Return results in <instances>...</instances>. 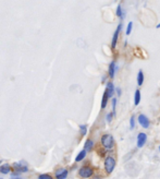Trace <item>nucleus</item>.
<instances>
[{
	"instance_id": "2",
	"label": "nucleus",
	"mask_w": 160,
	"mask_h": 179,
	"mask_svg": "<svg viewBox=\"0 0 160 179\" xmlns=\"http://www.w3.org/2000/svg\"><path fill=\"white\" fill-rule=\"evenodd\" d=\"M117 166V158L113 156V154L107 155L103 159V169L107 175H111L113 173Z\"/></svg>"
},
{
	"instance_id": "14",
	"label": "nucleus",
	"mask_w": 160,
	"mask_h": 179,
	"mask_svg": "<svg viewBox=\"0 0 160 179\" xmlns=\"http://www.w3.org/2000/svg\"><path fill=\"white\" fill-rule=\"evenodd\" d=\"M86 155H87V151L82 150L80 153L76 155V157H75V162H76V163H80V162H82L83 159L86 157Z\"/></svg>"
},
{
	"instance_id": "26",
	"label": "nucleus",
	"mask_w": 160,
	"mask_h": 179,
	"mask_svg": "<svg viewBox=\"0 0 160 179\" xmlns=\"http://www.w3.org/2000/svg\"><path fill=\"white\" fill-rule=\"evenodd\" d=\"M106 79H107V75H103V79H101V82H105V81H106Z\"/></svg>"
},
{
	"instance_id": "11",
	"label": "nucleus",
	"mask_w": 160,
	"mask_h": 179,
	"mask_svg": "<svg viewBox=\"0 0 160 179\" xmlns=\"http://www.w3.org/2000/svg\"><path fill=\"white\" fill-rule=\"evenodd\" d=\"M94 146H95V143L92 139H87L85 141V144H84V150L87 151V152H90V151L93 150Z\"/></svg>"
},
{
	"instance_id": "23",
	"label": "nucleus",
	"mask_w": 160,
	"mask_h": 179,
	"mask_svg": "<svg viewBox=\"0 0 160 179\" xmlns=\"http://www.w3.org/2000/svg\"><path fill=\"white\" fill-rule=\"evenodd\" d=\"M38 179H54V178L48 174H43V175H39Z\"/></svg>"
},
{
	"instance_id": "4",
	"label": "nucleus",
	"mask_w": 160,
	"mask_h": 179,
	"mask_svg": "<svg viewBox=\"0 0 160 179\" xmlns=\"http://www.w3.org/2000/svg\"><path fill=\"white\" fill-rule=\"evenodd\" d=\"M121 30H122V24L119 23L118 24V27L116 29L113 33V36H112V39H111V48L114 49L118 44V41H119V36H120V33H121Z\"/></svg>"
},
{
	"instance_id": "19",
	"label": "nucleus",
	"mask_w": 160,
	"mask_h": 179,
	"mask_svg": "<svg viewBox=\"0 0 160 179\" xmlns=\"http://www.w3.org/2000/svg\"><path fill=\"white\" fill-rule=\"evenodd\" d=\"M80 133L82 137H84V135H86V133H87V126L86 125H81L80 126Z\"/></svg>"
},
{
	"instance_id": "30",
	"label": "nucleus",
	"mask_w": 160,
	"mask_h": 179,
	"mask_svg": "<svg viewBox=\"0 0 160 179\" xmlns=\"http://www.w3.org/2000/svg\"><path fill=\"white\" fill-rule=\"evenodd\" d=\"M0 179H2V178H0Z\"/></svg>"
},
{
	"instance_id": "1",
	"label": "nucleus",
	"mask_w": 160,
	"mask_h": 179,
	"mask_svg": "<svg viewBox=\"0 0 160 179\" xmlns=\"http://www.w3.org/2000/svg\"><path fill=\"white\" fill-rule=\"evenodd\" d=\"M100 144L101 148L103 150H106L107 152H110V151H113L116 148V141H114V138L110 133H103L100 137Z\"/></svg>"
},
{
	"instance_id": "7",
	"label": "nucleus",
	"mask_w": 160,
	"mask_h": 179,
	"mask_svg": "<svg viewBox=\"0 0 160 179\" xmlns=\"http://www.w3.org/2000/svg\"><path fill=\"white\" fill-rule=\"evenodd\" d=\"M106 93L107 95H108L109 98H113L114 97V93H116V86H114V84L111 82V81H109V82H107L106 83Z\"/></svg>"
},
{
	"instance_id": "8",
	"label": "nucleus",
	"mask_w": 160,
	"mask_h": 179,
	"mask_svg": "<svg viewBox=\"0 0 160 179\" xmlns=\"http://www.w3.org/2000/svg\"><path fill=\"white\" fill-rule=\"evenodd\" d=\"M116 71H117V63L116 60H112L110 63H109L108 67V75L110 79H114L116 78Z\"/></svg>"
},
{
	"instance_id": "18",
	"label": "nucleus",
	"mask_w": 160,
	"mask_h": 179,
	"mask_svg": "<svg viewBox=\"0 0 160 179\" xmlns=\"http://www.w3.org/2000/svg\"><path fill=\"white\" fill-rule=\"evenodd\" d=\"M117 103H118V98L117 97H113L111 99V113L116 116V107H117Z\"/></svg>"
},
{
	"instance_id": "3",
	"label": "nucleus",
	"mask_w": 160,
	"mask_h": 179,
	"mask_svg": "<svg viewBox=\"0 0 160 179\" xmlns=\"http://www.w3.org/2000/svg\"><path fill=\"white\" fill-rule=\"evenodd\" d=\"M78 176L82 179H89L95 176V169L90 165H83L78 169Z\"/></svg>"
},
{
	"instance_id": "24",
	"label": "nucleus",
	"mask_w": 160,
	"mask_h": 179,
	"mask_svg": "<svg viewBox=\"0 0 160 179\" xmlns=\"http://www.w3.org/2000/svg\"><path fill=\"white\" fill-rule=\"evenodd\" d=\"M116 93L118 96H121L122 95V88H116Z\"/></svg>"
},
{
	"instance_id": "10",
	"label": "nucleus",
	"mask_w": 160,
	"mask_h": 179,
	"mask_svg": "<svg viewBox=\"0 0 160 179\" xmlns=\"http://www.w3.org/2000/svg\"><path fill=\"white\" fill-rule=\"evenodd\" d=\"M13 168L16 173H26L29 170V167L26 166L25 163H14Z\"/></svg>"
},
{
	"instance_id": "13",
	"label": "nucleus",
	"mask_w": 160,
	"mask_h": 179,
	"mask_svg": "<svg viewBox=\"0 0 160 179\" xmlns=\"http://www.w3.org/2000/svg\"><path fill=\"white\" fill-rule=\"evenodd\" d=\"M141 99H142V94H141V91L137 88L134 93V105L135 106H138L141 103Z\"/></svg>"
},
{
	"instance_id": "12",
	"label": "nucleus",
	"mask_w": 160,
	"mask_h": 179,
	"mask_svg": "<svg viewBox=\"0 0 160 179\" xmlns=\"http://www.w3.org/2000/svg\"><path fill=\"white\" fill-rule=\"evenodd\" d=\"M144 80H145L144 72H143V70H138V72H137V78H136L137 86H142L143 84H144Z\"/></svg>"
},
{
	"instance_id": "27",
	"label": "nucleus",
	"mask_w": 160,
	"mask_h": 179,
	"mask_svg": "<svg viewBox=\"0 0 160 179\" xmlns=\"http://www.w3.org/2000/svg\"><path fill=\"white\" fill-rule=\"evenodd\" d=\"M11 179H22V178H20V177H13V178H11Z\"/></svg>"
},
{
	"instance_id": "9",
	"label": "nucleus",
	"mask_w": 160,
	"mask_h": 179,
	"mask_svg": "<svg viewBox=\"0 0 160 179\" xmlns=\"http://www.w3.org/2000/svg\"><path fill=\"white\" fill-rule=\"evenodd\" d=\"M56 178L57 179H67L68 175H69V170L67 168H59L54 173Z\"/></svg>"
},
{
	"instance_id": "28",
	"label": "nucleus",
	"mask_w": 160,
	"mask_h": 179,
	"mask_svg": "<svg viewBox=\"0 0 160 179\" xmlns=\"http://www.w3.org/2000/svg\"><path fill=\"white\" fill-rule=\"evenodd\" d=\"M156 27H157V29H160V23H159V24H158V25H157V26H156Z\"/></svg>"
},
{
	"instance_id": "16",
	"label": "nucleus",
	"mask_w": 160,
	"mask_h": 179,
	"mask_svg": "<svg viewBox=\"0 0 160 179\" xmlns=\"http://www.w3.org/2000/svg\"><path fill=\"white\" fill-rule=\"evenodd\" d=\"M116 16H118V18L121 19V20L124 18V11H123V9H122V5H118V7H117Z\"/></svg>"
},
{
	"instance_id": "21",
	"label": "nucleus",
	"mask_w": 160,
	"mask_h": 179,
	"mask_svg": "<svg viewBox=\"0 0 160 179\" xmlns=\"http://www.w3.org/2000/svg\"><path fill=\"white\" fill-rule=\"evenodd\" d=\"M135 124H136V119H135L134 116H132L131 118H130V129L131 130L135 129Z\"/></svg>"
},
{
	"instance_id": "6",
	"label": "nucleus",
	"mask_w": 160,
	"mask_h": 179,
	"mask_svg": "<svg viewBox=\"0 0 160 179\" xmlns=\"http://www.w3.org/2000/svg\"><path fill=\"white\" fill-rule=\"evenodd\" d=\"M147 134L145 132H140L137 134V139H136V145L138 149H142L143 146H145V144L147 143Z\"/></svg>"
},
{
	"instance_id": "5",
	"label": "nucleus",
	"mask_w": 160,
	"mask_h": 179,
	"mask_svg": "<svg viewBox=\"0 0 160 179\" xmlns=\"http://www.w3.org/2000/svg\"><path fill=\"white\" fill-rule=\"evenodd\" d=\"M137 122H138L141 127L144 128V129H147V128H149V126H150L149 118H148V117L146 116V115H144V114L138 115V117H137Z\"/></svg>"
},
{
	"instance_id": "22",
	"label": "nucleus",
	"mask_w": 160,
	"mask_h": 179,
	"mask_svg": "<svg viewBox=\"0 0 160 179\" xmlns=\"http://www.w3.org/2000/svg\"><path fill=\"white\" fill-rule=\"evenodd\" d=\"M113 117H114V115L112 114L111 112L107 113V115H106V119H107V121H108V124H111V122H112V119H113Z\"/></svg>"
},
{
	"instance_id": "17",
	"label": "nucleus",
	"mask_w": 160,
	"mask_h": 179,
	"mask_svg": "<svg viewBox=\"0 0 160 179\" xmlns=\"http://www.w3.org/2000/svg\"><path fill=\"white\" fill-rule=\"evenodd\" d=\"M11 171V166L9 164H3L2 166L0 167V173H2V174H9Z\"/></svg>"
},
{
	"instance_id": "25",
	"label": "nucleus",
	"mask_w": 160,
	"mask_h": 179,
	"mask_svg": "<svg viewBox=\"0 0 160 179\" xmlns=\"http://www.w3.org/2000/svg\"><path fill=\"white\" fill-rule=\"evenodd\" d=\"M92 179H103V177H101V176H98V175H96V176H94Z\"/></svg>"
},
{
	"instance_id": "29",
	"label": "nucleus",
	"mask_w": 160,
	"mask_h": 179,
	"mask_svg": "<svg viewBox=\"0 0 160 179\" xmlns=\"http://www.w3.org/2000/svg\"><path fill=\"white\" fill-rule=\"evenodd\" d=\"M159 152H160V145H159Z\"/></svg>"
},
{
	"instance_id": "20",
	"label": "nucleus",
	"mask_w": 160,
	"mask_h": 179,
	"mask_svg": "<svg viewBox=\"0 0 160 179\" xmlns=\"http://www.w3.org/2000/svg\"><path fill=\"white\" fill-rule=\"evenodd\" d=\"M132 30H133V22H129L127 26V30H125V34H127V36L132 33Z\"/></svg>"
},
{
	"instance_id": "15",
	"label": "nucleus",
	"mask_w": 160,
	"mask_h": 179,
	"mask_svg": "<svg viewBox=\"0 0 160 179\" xmlns=\"http://www.w3.org/2000/svg\"><path fill=\"white\" fill-rule=\"evenodd\" d=\"M108 101H109V97H108V95H107L106 91H105V93H103V99H101V105H100L101 109L106 108L107 105H108Z\"/></svg>"
}]
</instances>
